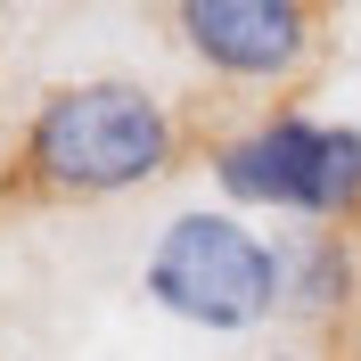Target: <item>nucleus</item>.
Masks as SVG:
<instances>
[{
  "mask_svg": "<svg viewBox=\"0 0 361 361\" xmlns=\"http://www.w3.org/2000/svg\"><path fill=\"white\" fill-rule=\"evenodd\" d=\"M148 295L189 329H255L279 312V247L238 214H173L148 247Z\"/></svg>",
  "mask_w": 361,
  "mask_h": 361,
  "instance_id": "f03ea898",
  "label": "nucleus"
},
{
  "mask_svg": "<svg viewBox=\"0 0 361 361\" xmlns=\"http://www.w3.org/2000/svg\"><path fill=\"white\" fill-rule=\"evenodd\" d=\"M238 205H279V214H353L361 205V132L353 123H312V115H271L255 132H238L214 157Z\"/></svg>",
  "mask_w": 361,
  "mask_h": 361,
  "instance_id": "7ed1b4c3",
  "label": "nucleus"
},
{
  "mask_svg": "<svg viewBox=\"0 0 361 361\" xmlns=\"http://www.w3.org/2000/svg\"><path fill=\"white\" fill-rule=\"evenodd\" d=\"M180 33L214 74L279 82L312 49V8H295V0H180Z\"/></svg>",
  "mask_w": 361,
  "mask_h": 361,
  "instance_id": "20e7f679",
  "label": "nucleus"
},
{
  "mask_svg": "<svg viewBox=\"0 0 361 361\" xmlns=\"http://www.w3.org/2000/svg\"><path fill=\"white\" fill-rule=\"evenodd\" d=\"M25 164L49 189L115 197V189H140L173 164V115L148 82H123V74L58 82L25 123Z\"/></svg>",
  "mask_w": 361,
  "mask_h": 361,
  "instance_id": "f257e3e1",
  "label": "nucleus"
},
{
  "mask_svg": "<svg viewBox=\"0 0 361 361\" xmlns=\"http://www.w3.org/2000/svg\"><path fill=\"white\" fill-rule=\"evenodd\" d=\"M345 295H353V247L345 238H329V230H312V238H295V247H279V304L288 312H337Z\"/></svg>",
  "mask_w": 361,
  "mask_h": 361,
  "instance_id": "39448f33",
  "label": "nucleus"
}]
</instances>
